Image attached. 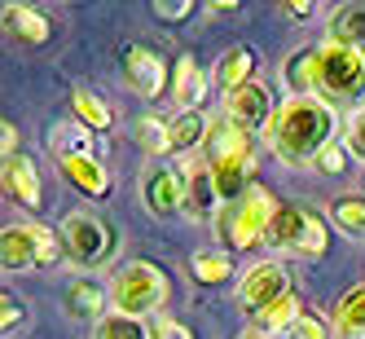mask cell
<instances>
[{
  "instance_id": "obj_17",
  "label": "cell",
  "mask_w": 365,
  "mask_h": 339,
  "mask_svg": "<svg viewBox=\"0 0 365 339\" xmlns=\"http://www.w3.org/2000/svg\"><path fill=\"white\" fill-rule=\"evenodd\" d=\"M251 75H255V54H251L247 44H233L229 54L216 62V84L225 88V97L238 93L242 84H251Z\"/></svg>"
},
{
  "instance_id": "obj_8",
  "label": "cell",
  "mask_w": 365,
  "mask_h": 339,
  "mask_svg": "<svg viewBox=\"0 0 365 339\" xmlns=\"http://www.w3.org/2000/svg\"><path fill=\"white\" fill-rule=\"evenodd\" d=\"M286 291H291V286H286V269L277 260H259V265H251L242 273V282H238V304L259 318V313L273 308Z\"/></svg>"
},
{
  "instance_id": "obj_16",
  "label": "cell",
  "mask_w": 365,
  "mask_h": 339,
  "mask_svg": "<svg viewBox=\"0 0 365 339\" xmlns=\"http://www.w3.org/2000/svg\"><path fill=\"white\" fill-rule=\"evenodd\" d=\"M48 150L58 154V163H66V159H80V154H93L97 146H93L88 128L80 119H62V123H53V133H48Z\"/></svg>"
},
{
  "instance_id": "obj_38",
  "label": "cell",
  "mask_w": 365,
  "mask_h": 339,
  "mask_svg": "<svg viewBox=\"0 0 365 339\" xmlns=\"http://www.w3.org/2000/svg\"><path fill=\"white\" fill-rule=\"evenodd\" d=\"M242 339H286V335H269V330H247Z\"/></svg>"
},
{
  "instance_id": "obj_30",
  "label": "cell",
  "mask_w": 365,
  "mask_h": 339,
  "mask_svg": "<svg viewBox=\"0 0 365 339\" xmlns=\"http://www.w3.org/2000/svg\"><path fill=\"white\" fill-rule=\"evenodd\" d=\"M344 146H348L352 159L365 163V106H356V111L348 115V123H344Z\"/></svg>"
},
{
  "instance_id": "obj_1",
  "label": "cell",
  "mask_w": 365,
  "mask_h": 339,
  "mask_svg": "<svg viewBox=\"0 0 365 339\" xmlns=\"http://www.w3.org/2000/svg\"><path fill=\"white\" fill-rule=\"evenodd\" d=\"M286 84L299 88V97H317V101H361L365 97V54L348 44H308L295 58L282 62Z\"/></svg>"
},
{
  "instance_id": "obj_22",
  "label": "cell",
  "mask_w": 365,
  "mask_h": 339,
  "mask_svg": "<svg viewBox=\"0 0 365 339\" xmlns=\"http://www.w3.org/2000/svg\"><path fill=\"white\" fill-rule=\"evenodd\" d=\"M330 40L356 49V54H365V9L361 5H344V9H339L330 18Z\"/></svg>"
},
{
  "instance_id": "obj_10",
  "label": "cell",
  "mask_w": 365,
  "mask_h": 339,
  "mask_svg": "<svg viewBox=\"0 0 365 339\" xmlns=\"http://www.w3.org/2000/svg\"><path fill=\"white\" fill-rule=\"evenodd\" d=\"M225 111H229V119L233 123H242L247 133L251 128H269L273 123V97H269V88L259 84V80H251V84H242L238 93H229L225 97Z\"/></svg>"
},
{
  "instance_id": "obj_2",
  "label": "cell",
  "mask_w": 365,
  "mask_h": 339,
  "mask_svg": "<svg viewBox=\"0 0 365 339\" xmlns=\"http://www.w3.org/2000/svg\"><path fill=\"white\" fill-rule=\"evenodd\" d=\"M334 128H339L334 106L295 93V97H286L277 106V115H273V123L264 128V133H269V146H273V154L282 163L308 168V163H317V154L330 146Z\"/></svg>"
},
{
  "instance_id": "obj_36",
  "label": "cell",
  "mask_w": 365,
  "mask_h": 339,
  "mask_svg": "<svg viewBox=\"0 0 365 339\" xmlns=\"http://www.w3.org/2000/svg\"><path fill=\"white\" fill-rule=\"evenodd\" d=\"M286 18H312V9H317V5H312V0H295V5H291V0H286V5H277Z\"/></svg>"
},
{
  "instance_id": "obj_27",
  "label": "cell",
  "mask_w": 365,
  "mask_h": 339,
  "mask_svg": "<svg viewBox=\"0 0 365 339\" xmlns=\"http://www.w3.org/2000/svg\"><path fill=\"white\" fill-rule=\"evenodd\" d=\"M330 221L344 229V233H365V198L356 194H344L330 203Z\"/></svg>"
},
{
  "instance_id": "obj_3",
  "label": "cell",
  "mask_w": 365,
  "mask_h": 339,
  "mask_svg": "<svg viewBox=\"0 0 365 339\" xmlns=\"http://www.w3.org/2000/svg\"><path fill=\"white\" fill-rule=\"evenodd\" d=\"M207 163H212L220 198L238 203L255 186V141H251V133L242 123H233V119L212 123V137H207Z\"/></svg>"
},
{
  "instance_id": "obj_12",
  "label": "cell",
  "mask_w": 365,
  "mask_h": 339,
  "mask_svg": "<svg viewBox=\"0 0 365 339\" xmlns=\"http://www.w3.org/2000/svg\"><path fill=\"white\" fill-rule=\"evenodd\" d=\"M220 203V190H216V176H212V163L202 159H185V212H194L198 221H207Z\"/></svg>"
},
{
  "instance_id": "obj_18",
  "label": "cell",
  "mask_w": 365,
  "mask_h": 339,
  "mask_svg": "<svg viewBox=\"0 0 365 339\" xmlns=\"http://www.w3.org/2000/svg\"><path fill=\"white\" fill-rule=\"evenodd\" d=\"M62 172H66L71 186H75V190H84L88 198H101V194L110 190L106 168H101L97 154H80V159H66V163H62Z\"/></svg>"
},
{
  "instance_id": "obj_19",
  "label": "cell",
  "mask_w": 365,
  "mask_h": 339,
  "mask_svg": "<svg viewBox=\"0 0 365 339\" xmlns=\"http://www.w3.org/2000/svg\"><path fill=\"white\" fill-rule=\"evenodd\" d=\"M334 330L348 339H365V282L348 286L334 304Z\"/></svg>"
},
{
  "instance_id": "obj_9",
  "label": "cell",
  "mask_w": 365,
  "mask_h": 339,
  "mask_svg": "<svg viewBox=\"0 0 365 339\" xmlns=\"http://www.w3.org/2000/svg\"><path fill=\"white\" fill-rule=\"evenodd\" d=\"M141 203L163 221L180 216V207H185V176L172 168H145L141 172Z\"/></svg>"
},
{
  "instance_id": "obj_21",
  "label": "cell",
  "mask_w": 365,
  "mask_h": 339,
  "mask_svg": "<svg viewBox=\"0 0 365 339\" xmlns=\"http://www.w3.org/2000/svg\"><path fill=\"white\" fill-rule=\"evenodd\" d=\"M168 137H172V150H198L207 137H212V128H207V115H198V111H180L172 123H168Z\"/></svg>"
},
{
  "instance_id": "obj_13",
  "label": "cell",
  "mask_w": 365,
  "mask_h": 339,
  "mask_svg": "<svg viewBox=\"0 0 365 339\" xmlns=\"http://www.w3.org/2000/svg\"><path fill=\"white\" fill-rule=\"evenodd\" d=\"M0 265H5L9 273H22V269L40 265V243H36L31 225H9L5 233H0Z\"/></svg>"
},
{
  "instance_id": "obj_20",
  "label": "cell",
  "mask_w": 365,
  "mask_h": 339,
  "mask_svg": "<svg viewBox=\"0 0 365 339\" xmlns=\"http://www.w3.org/2000/svg\"><path fill=\"white\" fill-rule=\"evenodd\" d=\"M299 318H304L299 295H295V291H286L273 308H264V313L255 318V330H269V335H291V330L299 326Z\"/></svg>"
},
{
  "instance_id": "obj_6",
  "label": "cell",
  "mask_w": 365,
  "mask_h": 339,
  "mask_svg": "<svg viewBox=\"0 0 365 339\" xmlns=\"http://www.w3.org/2000/svg\"><path fill=\"white\" fill-rule=\"evenodd\" d=\"M273 216H277L273 194L259 190V186H251V190L225 212V221H220L229 251H251V247H259V243L269 238V229H273Z\"/></svg>"
},
{
  "instance_id": "obj_5",
  "label": "cell",
  "mask_w": 365,
  "mask_h": 339,
  "mask_svg": "<svg viewBox=\"0 0 365 339\" xmlns=\"http://www.w3.org/2000/svg\"><path fill=\"white\" fill-rule=\"evenodd\" d=\"M269 243H273L277 251L317 260V255H326V247H330V229H326V221L312 212V207L282 203L277 216H273V229H269Z\"/></svg>"
},
{
  "instance_id": "obj_34",
  "label": "cell",
  "mask_w": 365,
  "mask_h": 339,
  "mask_svg": "<svg viewBox=\"0 0 365 339\" xmlns=\"http://www.w3.org/2000/svg\"><path fill=\"white\" fill-rule=\"evenodd\" d=\"M0 326H5V335L22 326V304H18L14 295H5V300H0Z\"/></svg>"
},
{
  "instance_id": "obj_11",
  "label": "cell",
  "mask_w": 365,
  "mask_h": 339,
  "mask_svg": "<svg viewBox=\"0 0 365 339\" xmlns=\"http://www.w3.org/2000/svg\"><path fill=\"white\" fill-rule=\"evenodd\" d=\"M123 80L133 84V93H141V97H159L163 84H168L163 58L154 54V49H128L123 54Z\"/></svg>"
},
{
  "instance_id": "obj_4",
  "label": "cell",
  "mask_w": 365,
  "mask_h": 339,
  "mask_svg": "<svg viewBox=\"0 0 365 339\" xmlns=\"http://www.w3.org/2000/svg\"><path fill=\"white\" fill-rule=\"evenodd\" d=\"M168 291L172 282L159 265L150 260H133L123 265L110 282V300H115V313H128V318H145V313H159L168 304Z\"/></svg>"
},
{
  "instance_id": "obj_35",
  "label": "cell",
  "mask_w": 365,
  "mask_h": 339,
  "mask_svg": "<svg viewBox=\"0 0 365 339\" xmlns=\"http://www.w3.org/2000/svg\"><path fill=\"white\" fill-rule=\"evenodd\" d=\"M312 168H322V172H334V176H339V172L348 168V159L339 154V146H326V150L317 154V163H312Z\"/></svg>"
},
{
  "instance_id": "obj_26",
  "label": "cell",
  "mask_w": 365,
  "mask_h": 339,
  "mask_svg": "<svg viewBox=\"0 0 365 339\" xmlns=\"http://www.w3.org/2000/svg\"><path fill=\"white\" fill-rule=\"evenodd\" d=\"M5 22H14L18 36L31 40V44H44V40H48V22H44L36 9H27V5H5Z\"/></svg>"
},
{
  "instance_id": "obj_23",
  "label": "cell",
  "mask_w": 365,
  "mask_h": 339,
  "mask_svg": "<svg viewBox=\"0 0 365 339\" xmlns=\"http://www.w3.org/2000/svg\"><path fill=\"white\" fill-rule=\"evenodd\" d=\"M71 111H75V119H80L84 128H93V133H101V128H110V106L101 101L93 88H75L71 93Z\"/></svg>"
},
{
  "instance_id": "obj_32",
  "label": "cell",
  "mask_w": 365,
  "mask_h": 339,
  "mask_svg": "<svg viewBox=\"0 0 365 339\" xmlns=\"http://www.w3.org/2000/svg\"><path fill=\"white\" fill-rule=\"evenodd\" d=\"M154 14H159L163 22H180V18L194 14V5L190 0H154Z\"/></svg>"
},
{
  "instance_id": "obj_7",
  "label": "cell",
  "mask_w": 365,
  "mask_h": 339,
  "mask_svg": "<svg viewBox=\"0 0 365 339\" xmlns=\"http://www.w3.org/2000/svg\"><path fill=\"white\" fill-rule=\"evenodd\" d=\"M62 247L75 260V269H97V265L110 260L115 233L106 229V221L93 216V212H71L62 221Z\"/></svg>"
},
{
  "instance_id": "obj_37",
  "label": "cell",
  "mask_w": 365,
  "mask_h": 339,
  "mask_svg": "<svg viewBox=\"0 0 365 339\" xmlns=\"http://www.w3.org/2000/svg\"><path fill=\"white\" fill-rule=\"evenodd\" d=\"M0 146H5V159H14V154H18V128L14 123L0 128Z\"/></svg>"
},
{
  "instance_id": "obj_29",
  "label": "cell",
  "mask_w": 365,
  "mask_h": 339,
  "mask_svg": "<svg viewBox=\"0 0 365 339\" xmlns=\"http://www.w3.org/2000/svg\"><path fill=\"white\" fill-rule=\"evenodd\" d=\"M137 146L141 150H150V154H163V150H172V137H168V123H159L154 115H141L137 119Z\"/></svg>"
},
{
  "instance_id": "obj_14",
  "label": "cell",
  "mask_w": 365,
  "mask_h": 339,
  "mask_svg": "<svg viewBox=\"0 0 365 339\" xmlns=\"http://www.w3.org/2000/svg\"><path fill=\"white\" fill-rule=\"evenodd\" d=\"M5 190L27 207V212H36V207L44 203V190H40V176H36V163L27 159V154H14V159H5Z\"/></svg>"
},
{
  "instance_id": "obj_28",
  "label": "cell",
  "mask_w": 365,
  "mask_h": 339,
  "mask_svg": "<svg viewBox=\"0 0 365 339\" xmlns=\"http://www.w3.org/2000/svg\"><path fill=\"white\" fill-rule=\"evenodd\" d=\"M229 273H233V260H229L225 251H198V255H194V278H198V282L220 286Z\"/></svg>"
},
{
  "instance_id": "obj_33",
  "label": "cell",
  "mask_w": 365,
  "mask_h": 339,
  "mask_svg": "<svg viewBox=\"0 0 365 339\" xmlns=\"http://www.w3.org/2000/svg\"><path fill=\"white\" fill-rule=\"evenodd\" d=\"M150 339H194L180 322H172V318H154L150 322Z\"/></svg>"
},
{
  "instance_id": "obj_25",
  "label": "cell",
  "mask_w": 365,
  "mask_h": 339,
  "mask_svg": "<svg viewBox=\"0 0 365 339\" xmlns=\"http://www.w3.org/2000/svg\"><path fill=\"white\" fill-rule=\"evenodd\" d=\"M93 339H150V326L141 318H128V313H106L93 326Z\"/></svg>"
},
{
  "instance_id": "obj_31",
  "label": "cell",
  "mask_w": 365,
  "mask_h": 339,
  "mask_svg": "<svg viewBox=\"0 0 365 339\" xmlns=\"http://www.w3.org/2000/svg\"><path fill=\"white\" fill-rule=\"evenodd\" d=\"M295 335H299V339H330V326H326V318H317V313L304 308V318H299Z\"/></svg>"
},
{
  "instance_id": "obj_15",
  "label": "cell",
  "mask_w": 365,
  "mask_h": 339,
  "mask_svg": "<svg viewBox=\"0 0 365 339\" xmlns=\"http://www.w3.org/2000/svg\"><path fill=\"white\" fill-rule=\"evenodd\" d=\"M172 97H176L180 111H198L202 97H207V80H202V71H198V62L190 54L180 58L176 71H172Z\"/></svg>"
},
{
  "instance_id": "obj_24",
  "label": "cell",
  "mask_w": 365,
  "mask_h": 339,
  "mask_svg": "<svg viewBox=\"0 0 365 339\" xmlns=\"http://www.w3.org/2000/svg\"><path fill=\"white\" fill-rule=\"evenodd\" d=\"M106 295L110 291H101L97 282H88V278H75L71 286H66V304H71V313H84V318H106L101 313V304H106Z\"/></svg>"
}]
</instances>
